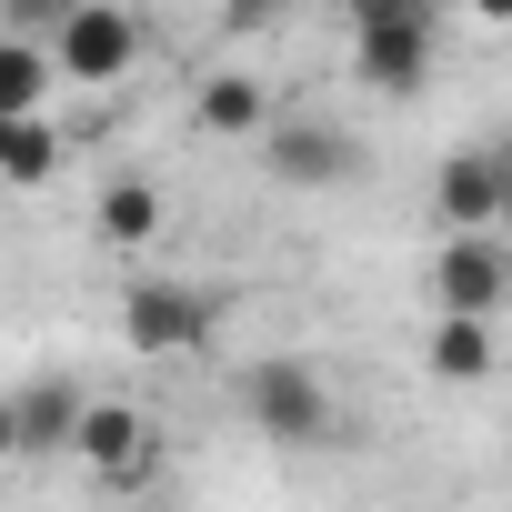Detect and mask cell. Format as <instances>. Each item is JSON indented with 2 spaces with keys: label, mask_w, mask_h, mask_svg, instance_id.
Instances as JSON below:
<instances>
[{
  "label": "cell",
  "mask_w": 512,
  "mask_h": 512,
  "mask_svg": "<svg viewBox=\"0 0 512 512\" xmlns=\"http://www.w3.org/2000/svg\"><path fill=\"white\" fill-rule=\"evenodd\" d=\"M11 412H21V462H51V452L81 442L91 392H81V372H31V382L11 392Z\"/></svg>",
  "instance_id": "ba28073f"
},
{
  "label": "cell",
  "mask_w": 512,
  "mask_h": 512,
  "mask_svg": "<svg viewBox=\"0 0 512 512\" xmlns=\"http://www.w3.org/2000/svg\"><path fill=\"white\" fill-rule=\"evenodd\" d=\"M91 221H101V241H121V251H131V241H151V231H161V191H151L141 171H131V181H101Z\"/></svg>",
  "instance_id": "5bb4252c"
},
{
  "label": "cell",
  "mask_w": 512,
  "mask_h": 512,
  "mask_svg": "<svg viewBox=\"0 0 512 512\" xmlns=\"http://www.w3.org/2000/svg\"><path fill=\"white\" fill-rule=\"evenodd\" d=\"M51 91H61V61L21 31H0V121H51Z\"/></svg>",
  "instance_id": "8fae6325"
},
{
  "label": "cell",
  "mask_w": 512,
  "mask_h": 512,
  "mask_svg": "<svg viewBox=\"0 0 512 512\" xmlns=\"http://www.w3.org/2000/svg\"><path fill=\"white\" fill-rule=\"evenodd\" d=\"M21 462V412H11V392H0V472Z\"/></svg>",
  "instance_id": "d6986e66"
},
{
  "label": "cell",
  "mask_w": 512,
  "mask_h": 512,
  "mask_svg": "<svg viewBox=\"0 0 512 512\" xmlns=\"http://www.w3.org/2000/svg\"><path fill=\"white\" fill-rule=\"evenodd\" d=\"M422 292H432L442 322H492V312L512 302V241H492V231H442Z\"/></svg>",
  "instance_id": "277c9868"
},
{
  "label": "cell",
  "mask_w": 512,
  "mask_h": 512,
  "mask_svg": "<svg viewBox=\"0 0 512 512\" xmlns=\"http://www.w3.org/2000/svg\"><path fill=\"white\" fill-rule=\"evenodd\" d=\"M221 292L211 282H171V272H141L131 292H121V342L141 352V362H181V352H211V332H221Z\"/></svg>",
  "instance_id": "7a4b0ae2"
},
{
  "label": "cell",
  "mask_w": 512,
  "mask_h": 512,
  "mask_svg": "<svg viewBox=\"0 0 512 512\" xmlns=\"http://www.w3.org/2000/svg\"><path fill=\"white\" fill-rule=\"evenodd\" d=\"M51 171H61L51 121H0V191H51Z\"/></svg>",
  "instance_id": "4fadbf2b"
},
{
  "label": "cell",
  "mask_w": 512,
  "mask_h": 512,
  "mask_svg": "<svg viewBox=\"0 0 512 512\" xmlns=\"http://www.w3.org/2000/svg\"><path fill=\"white\" fill-rule=\"evenodd\" d=\"M41 51L61 61V81H71V91H121V81L141 71L151 31H141V11H121V0H81V11H71Z\"/></svg>",
  "instance_id": "3957f363"
},
{
  "label": "cell",
  "mask_w": 512,
  "mask_h": 512,
  "mask_svg": "<svg viewBox=\"0 0 512 512\" xmlns=\"http://www.w3.org/2000/svg\"><path fill=\"white\" fill-rule=\"evenodd\" d=\"M71 11H81V0H0V21H11L21 41H51V31H61Z\"/></svg>",
  "instance_id": "9a60e30c"
},
{
  "label": "cell",
  "mask_w": 512,
  "mask_h": 512,
  "mask_svg": "<svg viewBox=\"0 0 512 512\" xmlns=\"http://www.w3.org/2000/svg\"><path fill=\"white\" fill-rule=\"evenodd\" d=\"M482 151H492V181H502V221H512V121H502Z\"/></svg>",
  "instance_id": "ac0fdd59"
},
{
  "label": "cell",
  "mask_w": 512,
  "mask_h": 512,
  "mask_svg": "<svg viewBox=\"0 0 512 512\" xmlns=\"http://www.w3.org/2000/svg\"><path fill=\"white\" fill-rule=\"evenodd\" d=\"M472 21H492V31H512V0H462Z\"/></svg>",
  "instance_id": "ffe728a7"
},
{
  "label": "cell",
  "mask_w": 512,
  "mask_h": 512,
  "mask_svg": "<svg viewBox=\"0 0 512 512\" xmlns=\"http://www.w3.org/2000/svg\"><path fill=\"white\" fill-rule=\"evenodd\" d=\"M71 462H81V472H91L101 492H141V482L161 472V422H151L141 402H101V392H91Z\"/></svg>",
  "instance_id": "5b68a950"
},
{
  "label": "cell",
  "mask_w": 512,
  "mask_h": 512,
  "mask_svg": "<svg viewBox=\"0 0 512 512\" xmlns=\"http://www.w3.org/2000/svg\"><path fill=\"white\" fill-rule=\"evenodd\" d=\"M342 21L352 31H392V21H442L432 0H342Z\"/></svg>",
  "instance_id": "2e32d148"
},
{
  "label": "cell",
  "mask_w": 512,
  "mask_h": 512,
  "mask_svg": "<svg viewBox=\"0 0 512 512\" xmlns=\"http://www.w3.org/2000/svg\"><path fill=\"white\" fill-rule=\"evenodd\" d=\"M282 11H292V0H221V21H231V31H272Z\"/></svg>",
  "instance_id": "e0dca14e"
},
{
  "label": "cell",
  "mask_w": 512,
  "mask_h": 512,
  "mask_svg": "<svg viewBox=\"0 0 512 512\" xmlns=\"http://www.w3.org/2000/svg\"><path fill=\"white\" fill-rule=\"evenodd\" d=\"M422 372H432L442 392H472V382H492V322H442V312H432Z\"/></svg>",
  "instance_id": "7c38bea8"
},
{
  "label": "cell",
  "mask_w": 512,
  "mask_h": 512,
  "mask_svg": "<svg viewBox=\"0 0 512 512\" xmlns=\"http://www.w3.org/2000/svg\"><path fill=\"white\" fill-rule=\"evenodd\" d=\"M191 121H201L211 141H262L282 111H272V91L251 81V71H211V81L191 91Z\"/></svg>",
  "instance_id": "30bf717a"
},
{
  "label": "cell",
  "mask_w": 512,
  "mask_h": 512,
  "mask_svg": "<svg viewBox=\"0 0 512 512\" xmlns=\"http://www.w3.org/2000/svg\"><path fill=\"white\" fill-rule=\"evenodd\" d=\"M352 131L342 121H322V111H292V121H272L262 131V171L282 181V191H342L352 181Z\"/></svg>",
  "instance_id": "8992f818"
},
{
  "label": "cell",
  "mask_w": 512,
  "mask_h": 512,
  "mask_svg": "<svg viewBox=\"0 0 512 512\" xmlns=\"http://www.w3.org/2000/svg\"><path fill=\"white\" fill-rule=\"evenodd\" d=\"M432 221L442 231H492L502 221V181H492V151L482 141H462V151L432 161Z\"/></svg>",
  "instance_id": "9c48e42d"
},
{
  "label": "cell",
  "mask_w": 512,
  "mask_h": 512,
  "mask_svg": "<svg viewBox=\"0 0 512 512\" xmlns=\"http://www.w3.org/2000/svg\"><path fill=\"white\" fill-rule=\"evenodd\" d=\"M442 61V21H392V31H352V81L382 101H412Z\"/></svg>",
  "instance_id": "52a82bcc"
},
{
  "label": "cell",
  "mask_w": 512,
  "mask_h": 512,
  "mask_svg": "<svg viewBox=\"0 0 512 512\" xmlns=\"http://www.w3.org/2000/svg\"><path fill=\"white\" fill-rule=\"evenodd\" d=\"M241 422L262 432L272 452H312V442H332V372L302 362V352L241 362Z\"/></svg>",
  "instance_id": "6da1fadb"
}]
</instances>
